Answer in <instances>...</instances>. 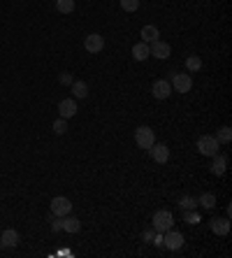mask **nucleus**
<instances>
[{
	"label": "nucleus",
	"instance_id": "obj_18",
	"mask_svg": "<svg viewBox=\"0 0 232 258\" xmlns=\"http://www.w3.org/2000/svg\"><path fill=\"white\" fill-rule=\"evenodd\" d=\"M70 86H72V96L74 98H88V84H86V82H82V79H74Z\"/></svg>",
	"mask_w": 232,
	"mask_h": 258
},
{
	"label": "nucleus",
	"instance_id": "obj_5",
	"mask_svg": "<svg viewBox=\"0 0 232 258\" xmlns=\"http://www.w3.org/2000/svg\"><path fill=\"white\" fill-rule=\"evenodd\" d=\"M163 247H167L169 251L181 249V247H183V235H181L179 230H174V228L165 230V235H163Z\"/></svg>",
	"mask_w": 232,
	"mask_h": 258
},
{
	"label": "nucleus",
	"instance_id": "obj_27",
	"mask_svg": "<svg viewBox=\"0 0 232 258\" xmlns=\"http://www.w3.org/2000/svg\"><path fill=\"white\" fill-rule=\"evenodd\" d=\"M183 207H186V209H193V207H198V200H190V198H186V200H183Z\"/></svg>",
	"mask_w": 232,
	"mask_h": 258
},
{
	"label": "nucleus",
	"instance_id": "obj_11",
	"mask_svg": "<svg viewBox=\"0 0 232 258\" xmlns=\"http://www.w3.org/2000/svg\"><path fill=\"white\" fill-rule=\"evenodd\" d=\"M149 154H151V158L158 163V165H165V163L169 161V147L167 144H153V147L149 149Z\"/></svg>",
	"mask_w": 232,
	"mask_h": 258
},
{
	"label": "nucleus",
	"instance_id": "obj_6",
	"mask_svg": "<svg viewBox=\"0 0 232 258\" xmlns=\"http://www.w3.org/2000/svg\"><path fill=\"white\" fill-rule=\"evenodd\" d=\"M84 49L88 52V54H100V52L105 49V37H102L100 33H91V35H86Z\"/></svg>",
	"mask_w": 232,
	"mask_h": 258
},
{
	"label": "nucleus",
	"instance_id": "obj_22",
	"mask_svg": "<svg viewBox=\"0 0 232 258\" xmlns=\"http://www.w3.org/2000/svg\"><path fill=\"white\" fill-rule=\"evenodd\" d=\"M200 68H202L200 56H188V58H186V70H188V72H198Z\"/></svg>",
	"mask_w": 232,
	"mask_h": 258
},
{
	"label": "nucleus",
	"instance_id": "obj_16",
	"mask_svg": "<svg viewBox=\"0 0 232 258\" xmlns=\"http://www.w3.org/2000/svg\"><path fill=\"white\" fill-rule=\"evenodd\" d=\"M156 40H160L158 28H156V26H144V28H142V42L151 44V42H156Z\"/></svg>",
	"mask_w": 232,
	"mask_h": 258
},
{
	"label": "nucleus",
	"instance_id": "obj_19",
	"mask_svg": "<svg viewBox=\"0 0 232 258\" xmlns=\"http://www.w3.org/2000/svg\"><path fill=\"white\" fill-rule=\"evenodd\" d=\"M214 138L218 140V144H228V142L232 140V128L230 126H223V128H218V133H216Z\"/></svg>",
	"mask_w": 232,
	"mask_h": 258
},
{
	"label": "nucleus",
	"instance_id": "obj_9",
	"mask_svg": "<svg viewBox=\"0 0 232 258\" xmlns=\"http://www.w3.org/2000/svg\"><path fill=\"white\" fill-rule=\"evenodd\" d=\"M151 93L156 100H167L172 96V84H169L167 79H156L153 86H151Z\"/></svg>",
	"mask_w": 232,
	"mask_h": 258
},
{
	"label": "nucleus",
	"instance_id": "obj_23",
	"mask_svg": "<svg viewBox=\"0 0 232 258\" xmlns=\"http://www.w3.org/2000/svg\"><path fill=\"white\" fill-rule=\"evenodd\" d=\"M53 133H56V135H65V133H67V119H56V121H53Z\"/></svg>",
	"mask_w": 232,
	"mask_h": 258
},
{
	"label": "nucleus",
	"instance_id": "obj_12",
	"mask_svg": "<svg viewBox=\"0 0 232 258\" xmlns=\"http://www.w3.org/2000/svg\"><path fill=\"white\" fill-rule=\"evenodd\" d=\"M0 244L7 247V249L17 247V244H19V233H17L14 228H7L5 233H0Z\"/></svg>",
	"mask_w": 232,
	"mask_h": 258
},
{
	"label": "nucleus",
	"instance_id": "obj_26",
	"mask_svg": "<svg viewBox=\"0 0 232 258\" xmlns=\"http://www.w3.org/2000/svg\"><path fill=\"white\" fill-rule=\"evenodd\" d=\"M153 235H156V230H153V228H151V230H144V233H142V240H144V242H151Z\"/></svg>",
	"mask_w": 232,
	"mask_h": 258
},
{
	"label": "nucleus",
	"instance_id": "obj_3",
	"mask_svg": "<svg viewBox=\"0 0 232 258\" xmlns=\"http://www.w3.org/2000/svg\"><path fill=\"white\" fill-rule=\"evenodd\" d=\"M198 151L202 156H216L218 154V140L214 135H202L198 140Z\"/></svg>",
	"mask_w": 232,
	"mask_h": 258
},
{
	"label": "nucleus",
	"instance_id": "obj_2",
	"mask_svg": "<svg viewBox=\"0 0 232 258\" xmlns=\"http://www.w3.org/2000/svg\"><path fill=\"white\" fill-rule=\"evenodd\" d=\"M135 144H137L139 149L149 151L153 144H156V135H153V130L149 128V126H139L135 130Z\"/></svg>",
	"mask_w": 232,
	"mask_h": 258
},
{
	"label": "nucleus",
	"instance_id": "obj_20",
	"mask_svg": "<svg viewBox=\"0 0 232 258\" xmlns=\"http://www.w3.org/2000/svg\"><path fill=\"white\" fill-rule=\"evenodd\" d=\"M198 205H202L204 209H214V207H216V195L214 193H202L200 198H198Z\"/></svg>",
	"mask_w": 232,
	"mask_h": 258
},
{
	"label": "nucleus",
	"instance_id": "obj_7",
	"mask_svg": "<svg viewBox=\"0 0 232 258\" xmlns=\"http://www.w3.org/2000/svg\"><path fill=\"white\" fill-rule=\"evenodd\" d=\"M169 84H172V91H177V93H188L190 88H193V79H190V75H181V72H174Z\"/></svg>",
	"mask_w": 232,
	"mask_h": 258
},
{
	"label": "nucleus",
	"instance_id": "obj_1",
	"mask_svg": "<svg viewBox=\"0 0 232 258\" xmlns=\"http://www.w3.org/2000/svg\"><path fill=\"white\" fill-rule=\"evenodd\" d=\"M151 226H153L156 233H165V230H169V228L174 226V214L167 212V209H158L153 214V219H151Z\"/></svg>",
	"mask_w": 232,
	"mask_h": 258
},
{
	"label": "nucleus",
	"instance_id": "obj_21",
	"mask_svg": "<svg viewBox=\"0 0 232 258\" xmlns=\"http://www.w3.org/2000/svg\"><path fill=\"white\" fill-rule=\"evenodd\" d=\"M56 10L61 12V14H72L74 0H56Z\"/></svg>",
	"mask_w": 232,
	"mask_h": 258
},
{
	"label": "nucleus",
	"instance_id": "obj_8",
	"mask_svg": "<svg viewBox=\"0 0 232 258\" xmlns=\"http://www.w3.org/2000/svg\"><path fill=\"white\" fill-rule=\"evenodd\" d=\"M149 52L153 58H160V61H167L169 56H172V47L167 42H163V40H156V42L149 44Z\"/></svg>",
	"mask_w": 232,
	"mask_h": 258
},
{
	"label": "nucleus",
	"instance_id": "obj_15",
	"mask_svg": "<svg viewBox=\"0 0 232 258\" xmlns=\"http://www.w3.org/2000/svg\"><path fill=\"white\" fill-rule=\"evenodd\" d=\"M211 158H214L211 172H214V174H223L225 168H228V156H225V154H216V156H211Z\"/></svg>",
	"mask_w": 232,
	"mask_h": 258
},
{
	"label": "nucleus",
	"instance_id": "obj_24",
	"mask_svg": "<svg viewBox=\"0 0 232 258\" xmlns=\"http://www.w3.org/2000/svg\"><path fill=\"white\" fill-rule=\"evenodd\" d=\"M121 7L126 12H137L139 10V0H121Z\"/></svg>",
	"mask_w": 232,
	"mask_h": 258
},
{
	"label": "nucleus",
	"instance_id": "obj_10",
	"mask_svg": "<svg viewBox=\"0 0 232 258\" xmlns=\"http://www.w3.org/2000/svg\"><path fill=\"white\" fill-rule=\"evenodd\" d=\"M77 112H79L77 98H65V100L58 103V114H61V119H72Z\"/></svg>",
	"mask_w": 232,
	"mask_h": 258
},
{
	"label": "nucleus",
	"instance_id": "obj_17",
	"mask_svg": "<svg viewBox=\"0 0 232 258\" xmlns=\"http://www.w3.org/2000/svg\"><path fill=\"white\" fill-rule=\"evenodd\" d=\"M149 56H151V52H149L147 42H137L133 47V58H135V61H147Z\"/></svg>",
	"mask_w": 232,
	"mask_h": 258
},
{
	"label": "nucleus",
	"instance_id": "obj_14",
	"mask_svg": "<svg viewBox=\"0 0 232 258\" xmlns=\"http://www.w3.org/2000/svg\"><path fill=\"white\" fill-rule=\"evenodd\" d=\"M63 230L65 233H79V230H82V221L72 214L63 216Z\"/></svg>",
	"mask_w": 232,
	"mask_h": 258
},
{
	"label": "nucleus",
	"instance_id": "obj_13",
	"mask_svg": "<svg viewBox=\"0 0 232 258\" xmlns=\"http://www.w3.org/2000/svg\"><path fill=\"white\" fill-rule=\"evenodd\" d=\"M211 230L216 235H228L230 233V219H211Z\"/></svg>",
	"mask_w": 232,
	"mask_h": 258
},
{
	"label": "nucleus",
	"instance_id": "obj_4",
	"mask_svg": "<svg viewBox=\"0 0 232 258\" xmlns=\"http://www.w3.org/2000/svg\"><path fill=\"white\" fill-rule=\"evenodd\" d=\"M70 212H72L70 198H65V195H56V198H51V214L53 216H67Z\"/></svg>",
	"mask_w": 232,
	"mask_h": 258
},
{
	"label": "nucleus",
	"instance_id": "obj_25",
	"mask_svg": "<svg viewBox=\"0 0 232 258\" xmlns=\"http://www.w3.org/2000/svg\"><path fill=\"white\" fill-rule=\"evenodd\" d=\"M72 82H74V79H72L70 72H61V84H63V86H70Z\"/></svg>",
	"mask_w": 232,
	"mask_h": 258
}]
</instances>
